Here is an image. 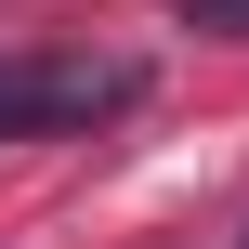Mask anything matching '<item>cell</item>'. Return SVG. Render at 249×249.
<instances>
[{"mask_svg": "<svg viewBox=\"0 0 249 249\" xmlns=\"http://www.w3.org/2000/svg\"><path fill=\"white\" fill-rule=\"evenodd\" d=\"M131 105V66H13L0 79V131H92Z\"/></svg>", "mask_w": 249, "mask_h": 249, "instance_id": "6da1fadb", "label": "cell"}]
</instances>
